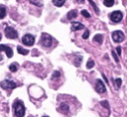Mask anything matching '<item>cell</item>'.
I'll return each mask as SVG.
<instances>
[{
    "label": "cell",
    "mask_w": 127,
    "mask_h": 117,
    "mask_svg": "<svg viewBox=\"0 0 127 117\" xmlns=\"http://www.w3.org/2000/svg\"><path fill=\"white\" fill-rule=\"evenodd\" d=\"M81 15H83L85 18H89V17H90V14H89L86 10H82V11H81Z\"/></svg>",
    "instance_id": "21"
},
{
    "label": "cell",
    "mask_w": 127,
    "mask_h": 117,
    "mask_svg": "<svg viewBox=\"0 0 127 117\" xmlns=\"http://www.w3.org/2000/svg\"><path fill=\"white\" fill-rule=\"evenodd\" d=\"M22 43L24 45H26V46H32L35 43V37L30 35V34H26L22 38Z\"/></svg>",
    "instance_id": "6"
},
{
    "label": "cell",
    "mask_w": 127,
    "mask_h": 117,
    "mask_svg": "<svg viewBox=\"0 0 127 117\" xmlns=\"http://www.w3.org/2000/svg\"><path fill=\"white\" fill-rule=\"evenodd\" d=\"M93 41L96 42V43H98V44H101L102 41H103V36L101 34H97V35H95L93 37Z\"/></svg>",
    "instance_id": "13"
},
{
    "label": "cell",
    "mask_w": 127,
    "mask_h": 117,
    "mask_svg": "<svg viewBox=\"0 0 127 117\" xmlns=\"http://www.w3.org/2000/svg\"><path fill=\"white\" fill-rule=\"evenodd\" d=\"M77 17V11L76 10H71V11H69L68 13H67V15H66V18L68 19V20H72V19H74V18H76Z\"/></svg>",
    "instance_id": "12"
},
{
    "label": "cell",
    "mask_w": 127,
    "mask_h": 117,
    "mask_svg": "<svg viewBox=\"0 0 127 117\" xmlns=\"http://www.w3.org/2000/svg\"><path fill=\"white\" fill-rule=\"evenodd\" d=\"M1 52H5L6 53V56L8 58H12L13 57V51L10 47L6 46V45H0V53Z\"/></svg>",
    "instance_id": "9"
},
{
    "label": "cell",
    "mask_w": 127,
    "mask_h": 117,
    "mask_svg": "<svg viewBox=\"0 0 127 117\" xmlns=\"http://www.w3.org/2000/svg\"><path fill=\"white\" fill-rule=\"evenodd\" d=\"M112 39L115 43H121L124 41L125 36H124L123 32H121V31H114L112 33Z\"/></svg>",
    "instance_id": "5"
},
{
    "label": "cell",
    "mask_w": 127,
    "mask_h": 117,
    "mask_svg": "<svg viewBox=\"0 0 127 117\" xmlns=\"http://www.w3.org/2000/svg\"><path fill=\"white\" fill-rule=\"evenodd\" d=\"M53 3H54L56 6H58V7H62V6L64 4V0H62V1H59V0H54V1H53Z\"/></svg>",
    "instance_id": "17"
},
{
    "label": "cell",
    "mask_w": 127,
    "mask_h": 117,
    "mask_svg": "<svg viewBox=\"0 0 127 117\" xmlns=\"http://www.w3.org/2000/svg\"><path fill=\"white\" fill-rule=\"evenodd\" d=\"M102 106H104V107H106V108H109V104H108V102L106 101V100H104V101H101V103H100Z\"/></svg>",
    "instance_id": "25"
},
{
    "label": "cell",
    "mask_w": 127,
    "mask_h": 117,
    "mask_svg": "<svg viewBox=\"0 0 127 117\" xmlns=\"http://www.w3.org/2000/svg\"><path fill=\"white\" fill-rule=\"evenodd\" d=\"M95 90H96L98 93H103V92L106 91L105 84H104L103 81H101L100 79H97V80H96V83H95Z\"/></svg>",
    "instance_id": "8"
},
{
    "label": "cell",
    "mask_w": 127,
    "mask_h": 117,
    "mask_svg": "<svg viewBox=\"0 0 127 117\" xmlns=\"http://www.w3.org/2000/svg\"><path fill=\"white\" fill-rule=\"evenodd\" d=\"M88 36H89V31H85L84 34L82 35V39H87Z\"/></svg>",
    "instance_id": "26"
},
{
    "label": "cell",
    "mask_w": 127,
    "mask_h": 117,
    "mask_svg": "<svg viewBox=\"0 0 127 117\" xmlns=\"http://www.w3.org/2000/svg\"><path fill=\"white\" fill-rule=\"evenodd\" d=\"M0 86L3 88V89H9V90H12L14 88L17 87V84L11 80H8V79H5L3 81L0 82Z\"/></svg>",
    "instance_id": "3"
},
{
    "label": "cell",
    "mask_w": 127,
    "mask_h": 117,
    "mask_svg": "<svg viewBox=\"0 0 127 117\" xmlns=\"http://www.w3.org/2000/svg\"><path fill=\"white\" fill-rule=\"evenodd\" d=\"M17 51H18V53H19V54L24 55V56L28 55V53H29V51H28V50H25V49H23V48H22V47H20V46H18V47H17Z\"/></svg>",
    "instance_id": "15"
},
{
    "label": "cell",
    "mask_w": 127,
    "mask_h": 117,
    "mask_svg": "<svg viewBox=\"0 0 127 117\" xmlns=\"http://www.w3.org/2000/svg\"><path fill=\"white\" fill-rule=\"evenodd\" d=\"M114 82H115V86L118 88V87H120V86H121L122 80H121V78H116V79H114Z\"/></svg>",
    "instance_id": "19"
},
{
    "label": "cell",
    "mask_w": 127,
    "mask_h": 117,
    "mask_svg": "<svg viewBox=\"0 0 127 117\" xmlns=\"http://www.w3.org/2000/svg\"><path fill=\"white\" fill-rule=\"evenodd\" d=\"M14 114L17 117H23L25 114V106L23 105L21 100H15L13 103Z\"/></svg>",
    "instance_id": "1"
},
{
    "label": "cell",
    "mask_w": 127,
    "mask_h": 117,
    "mask_svg": "<svg viewBox=\"0 0 127 117\" xmlns=\"http://www.w3.org/2000/svg\"><path fill=\"white\" fill-rule=\"evenodd\" d=\"M59 110H60L62 113L66 114V113H68L69 108H68V105H67L66 103H62V104H61V106H60V108H59Z\"/></svg>",
    "instance_id": "11"
},
{
    "label": "cell",
    "mask_w": 127,
    "mask_h": 117,
    "mask_svg": "<svg viewBox=\"0 0 127 117\" xmlns=\"http://www.w3.org/2000/svg\"><path fill=\"white\" fill-rule=\"evenodd\" d=\"M5 36L8 39H16L18 37L17 31L12 27H6L5 28Z\"/></svg>",
    "instance_id": "4"
},
{
    "label": "cell",
    "mask_w": 127,
    "mask_h": 117,
    "mask_svg": "<svg viewBox=\"0 0 127 117\" xmlns=\"http://www.w3.org/2000/svg\"><path fill=\"white\" fill-rule=\"evenodd\" d=\"M60 75H61V73H60L59 71H55V72L53 73V76H52V78H54V79H55V78H57V77H59Z\"/></svg>",
    "instance_id": "24"
},
{
    "label": "cell",
    "mask_w": 127,
    "mask_h": 117,
    "mask_svg": "<svg viewBox=\"0 0 127 117\" xmlns=\"http://www.w3.org/2000/svg\"><path fill=\"white\" fill-rule=\"evenodd\" d=\"M31 3L32 4H36V5H42V2H36V1H31Z\"/></svg>",
    "instance_id": "29"
},
{
    "label": "cell",
    "mask_w": 127,
    "mask_h": 117,
    "mask_svg": "<svg viewBox=\"0 0 127 117\" xmlns=\"http://www.w3.org/2000/svg\"><path fill=\"white\" fill-rule=\"evenodd\" d=\"M84 26L79 22H72L71 23V31H77L79 29H83Z\"/></svg>",
    "instance_id": "10"
},
{
    "label": "cell",
    "mask_w": 127,
    "mask_h": 117,
    "mask_svg": "<svg viewBox=\"0 0 127 117\" xmlns=\"http://www.w3.org/2000/svg\"><path fill=\"white\" fill-rule=\"evenodd\" d=\"M0 40H1V34H0Z\"/></svg>",
    "instance_id": "30"
},
{
    "label": "cell",
    "mask_w": 127,
    "mask_h": 117,
    "mask_svg": "<svg viewBox=\"0 0 127 117\" xmlns=\"http://www.w3.org/2000/svg\"><path fill=\"white\" fill-rule=\"evenodd\" d=\"M81 58H82L81 57H77V58H76V59L74 60V62H75L74 64H75L76 66H78V65L80 64V60H81Z\"/></svg>",
    "instance_id": "22"
},
{
    "label": "cell",
    "mask_w": 127,
    "mask_h": 117,
    "mask_svg": "<svg viewBox=\"0 0 127 117\" xmlns=\"http://www.w3.org/2000/svg\"><path fill=\"white\" fill-rule=\"evenodd\" d=\"M116 53H117L116 55H119V56L121 55V48H120V47H117V48H116Z\"/></svg>",
    "instance_id": "28"
},
{
    "label": "cell",
    "mask_w": 127,
    "mask_h": 117,
    "mask_svg": "<svg viewBox=\"0 0 127 117\" xmlns=\"http://www.w3.org/2000/svg\"><path fill=\"white\" fill-rule=\"evenodd\" d=\"M109 18L113 23H119L123 18V13L121 11H114L109 15Z\"/></svg>",
    "instance_id": "2"
},
{
    "label": "cell",
    "mask_w": 127,
    "mask_h": 117,
    "mask_svg": "<svg viewBox=\"0 0 127 117\" xmlns=\"http://www.w3.org/2000/svg\"><path fill=\"white\" fill-rule=\"evenodd\" d=\"M89 3H90V4L92 5V6H93V9H94V10H95V12H96V13L98 14V13H99V10H98V8H97V6H96V5L94 4V2H93V1H90Z\"/></svg>",
    "instance_id": "23"
},
{
    "label": "cell",
    "mask_w": 127,
    "mask_h": 117,
    "mask_svg": "<svg viewBox=\"0 0 127 117\" xmlns=\"http://www.w3.org/2000/svg\"><path fill=\"white\" fill-rule=\"evenodd\" d=\"M93 65H94V61L92 59H89L88 62L86 63V67L87 68H91V67H93Z\"/></svg>",
    "instance_id": "20"
},
{
    "label": "cell",
    "mask_w": 127,
    "mask_h": 117,
    "mask_svg": "<svg viewBox=\"0 0 127 117\" xmlns=\"http://www.w3.org/2000/svg\"><path fill=\"white\" fill-rule=\"evenodd\" d=\"M103 4H104L106 7H111V6L114 4V1H113V0H109V1H108V0H104V1H103Z\"/></svg>",
    "instance_id": "18"
},
{
    "label": "cell",
    "mask_w": 127,
    "mask_h": 117,
    "mask_svg": "<svg viewBox=\"0 0 127 117\" xmlns=\"http://www.w3.org/2000/svg\"><path fill=\"white\" fill-rule=\"evenodd\" d=\"M9 69H10L12 72H15V71H17V69H18V64H17L16 62H14V63H11V64H10V66H9Z\"/></svg>",
    "instance_id": "16"
},
{
    "label": "cell",
    "mask_w": 127,
    "mask_h": 117,
    "mask_svg": "<svg viewBox=\"0 0 127 117\" xmlns=\"http://www.w3.org/2000/svg\"><path fill=\"white\" fill-rule=\"evenodd\" d=\"M112 56H113V58H115V61H116V62H118V60H119V59H118V57H117V55H116V53H115L114 51L112 52Z\"/></svg>",
    "instance_id": "27"
},
{
    "label": "cell",
    "mask_w": 127,
    "mask_h": 117,
    "mask_svg": "<svg viewBox=\"0 0 127 117\" xmlns=\"http://www.w3.org/2000/svg\"><path fill=\"white\" fill-rule=\"evenodd\" d=\"M6 16V7L1 5L0 6V19H4Z\"/></svg>",
    "instance_id": "14"
},
{
    "label": "cell",
    "mask_w": 127,
    "mask_h": 117,
    "mask_svg": "<svg viewBox=\"0 0 127 117\" xmlns=\"http://www.w3.org/2000/svg\"><path fill=\"white\" fill-rule=\"evenodd\" d=\"M43 117H49V116H43Z\"/></svg>",
    "instance_id": "31"
},
{
    "label": "cell",
    "mask_w": 127,
    "mask_h": 117,
    "mask_svg": "<svg viewBox=\"0 0 127 117\" xmlns=\"http://www.w3.org/2000/svg\"><path fill=\"white\" fill-rule=\"evenodd\" d=\"M52 37L48 34H43L42 35V39H41V44L44 46V47H50L52 45Z\"/></svg>",
    "instance_id": "7"
}]
</instances>
